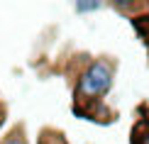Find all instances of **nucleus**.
Segmentation results:
<instances>
[{
    "label": "nucleus",
    "mask_w": 149,
    "mask_h": 144,
    "mask_svg": "<svg viewBox=\"0 0 149 144\" xmlns=\"http://www.w3.org/2000/svg\"><path fill=\"white\" fill-rule=\"evenodd\" d=\"M115 71H117V64L110 56L91 59V64L73 81V105L88 108L93 103H103V98L110 93L115 83Z\"/></svg>",
    "instance_id": "nucleus-1"
},
{
    "label": "nucleus",
    "mask_w": 149,
    "mask_h": 144,
    "mask_svg": "<svg viewBox=\"0 0 149 144\" xmlns=\"http://www.w3.org/2000/svg\"><path fill=\"white\" fill-rule=\"evenodd\" d=\"M0 144H29L27 142V132H24V125L22 122H15L8 132L0 137Z\"/></svg>",
    "instance_id": "nucleus-2"
},
{
    "label": "nucleus",
    "mask_w": 149,
    "mask_h": 144,
    "mask_svg": "<svg viewBox=\"0 0 149 144\" xmlns=\"http://www.w3.org/2000/svg\"><path fill=\"white\" fill-rule=\"evenodd\" d=\"M37 144H69V142H66V137H64L61 129H56V127H44V129L39 132Z\"/></svg>",
    "instance_id": "nucleus-3"
},
{
    "label": "nucleus",
    "mask_w": 149,
    "mask_h": 144,
    "mask_svg": "<svg viewBox=\"0 0 149 144\" xmlns=\"http://www.w3.org/2000/svg\"><path fill=\"white\" fill-rule=\"evenodd\" d=\"M132 144H149V117H142V120L134 125Z\"/></svg>",
    "instance_id": "nucleus-4"
},
{
    "label": "nucleus",
    "mask_w": 149,
    "mask_h": 144,
    "mask_svg": "<svg viewBox=\"0 0 149 144\" xmlns=\"http://www.w3.org/2000/svg\"><path fill=\"white\" fill-rule=\"evenodd\" d=\"M76 12L78 15H88V12H95V10H100L103 8V3L100 0H76Z\"/></svg>",
    "instance_id": "nucleus-5"
},
{
    "label": "nucleus",
    "mask_w": 149,
    "mask_h": 144,
    "mask_svg": "<svg viewBox=\"0 0 149 144\" xmlns=\"http://www.w3.org/2000/svg\"><path fill=\"white\" fill-rule=\"evenodd\" d=\"M5 120H8V105L0 100V132H3V125H5Z\"/></svg>",
    "instance_id": "nucleus-6"
}]
</instances>
